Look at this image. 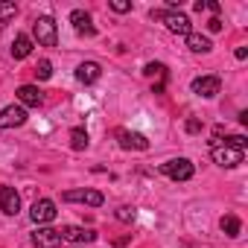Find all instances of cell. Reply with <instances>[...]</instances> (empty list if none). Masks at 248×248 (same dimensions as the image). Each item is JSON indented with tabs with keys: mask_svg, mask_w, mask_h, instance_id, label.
<instances>
[{
	"mask_svg": "<svg viewBox=\"0 0 248 248\" xmlns=\"http://www.w3.org/2000/svg\"><path fill=\"white\" fill-rule=\"evenodd\" d=\"M70 146H73L76 152L88 149V132H85V129H73V132H70Z\"/></svg>",
	"mask_w": 248,
	"mask_h": 248,
	"instance_id": "obj_20",
	"label": "cell"
},
{
	"mask_svg": "<svg viewBox=\"0 0 248 248\" xmlns=\"http://www.w3.org/2000/svg\"><path fill=\"white\" fill-rule=\"evenodd\" d=\"M187 47H190L193 53H210V50H213L210 38H207V35H199V32H190V35H187Z\"/></svg>",
	"mask_w": 248,
	"mask_h": 248,
	"instance_id": "obj_16",
	"label": "cell"
},
{
	"mask_svg": "<svg viewBox=\"0 0 248 248\" xmlns=\"http://www.w3.org/2000/svg\"><path fill=\"white\" fill-rule=\"evenodd\" d=\"M0 210H3L6 216H15L21 210V196L15 193V187H0Z\"/></svg>",
	"mask_w": 248,
	"mask_h": 248,
	"instance_id": "obj_11",
	"label": "cell"
},
{
	"mask_svg": "<svg viewBox=\"0 0 248 248\" xmlns=\"http://www.w3.org/2000/svg\"><path fill=\"white\" fill-rule=\"evenodd\" d=\"M27 123V108L24 105H6L0 111V129H18Z\"/></svg>",
	"mask_w": 248,
	"mask_h": 248,
	"instance_id": "obj_4",
	"label": "cell"
},
{
	"mask_svg": "<svg viewBox=\"0 0 248 248\" xmlns=\"http://www.w3.org/2000/svg\"><path fill=\"white\" fill-rule=\"evenodd\" d=\"M143 73H146V76H164V73H167V67H164L161 62H149V64L143 67Z\"/></svg>",
	"mask_w": 248,
	"mask_h": 248,
	"instance_id": "obj_23",
	"label": "cell"
},
{
	"mask_svg": "<svg viewBox=\"0 0 248 248\" xmlns=\"http://www.w3.org/2000/svg\"><path fill=\"white\" fill-rule=\"evenodd\" d=\"M117 219H120V222H135V210H132V207H120V210H117Z\"/></svg>",
	"mask_w": 248,
	"mask_h": 248,
	"instance_id": "obj_24",
	"label": "cell"
},
{
	"mask_svg": "<svg viewBox=\"0 0 248 248\" xmlns=\"http://www.w3.org/2000/svg\"><path fill=\"white\" fill-rule=\"evenodd\" d=\"M219 88H222V79H219V76H199V79L193 82V93H199V96H204V99L216 96Z\"/></svg>",
	"mask_w": 248,
	"mask_h": 248,
	"instance_id": "obj_10",
	"label": "cell"
},
{
	"mask_svg": "<svg viewBox=\"0 0 248 248\" xmlns=\"http://www.w3.org/2000/svg\"><path fill=\"white\" fill-rule=\"evenodd\" d=\"M233 56L242 62V59H248V50H245V47H236V53H233Z\"/></svg>",
	"mask_w": 248,
	"mask_h": 248,
	"instance_id": "obj_28",
	"label": "cell"
},
{
	"mask_svg": "<svg viewBox=\"0 0 248 248\" xmlns=\"http://www.w3.org/2000/svg\"><path fill=\"white\" fill-rule=\"evenodd\" d=\"M207 30H210V32H219V30H222V21H219V18H210V21H207Z\"/></svg>",
	"mask_w": 248,
	"mask_h": 248,
	"instance_id": "obj_27",
	"label": "cell"
},
{
	"mask_svg": "<svg viewBox=\"0 0 248 248\" xmlns=\"http://www.w3.org/2000/svg\"><path fill=\"white\" fill-rule=\"evenodd\" d=\"M99 76H102V67H99L96 62H82V64L76 67V79H79L82 85H93Z\"/></svg>",
	"mask_w": 248,
	"mask_h": 248,
	"instance_id": "obj_15",
	"label": "cell"
},
{
	"mask_svg": "<svg viewBox=\"0 0 248 248\" xmlns=\"http://www.w3.org/2000/svg\"><path fill=\"white\" fill-rule=\"evenodd\" d=\"M219 228L225 231V236H239V231H242V222H239L233 213H228V216H222V219H219Z\"/></svg>",
	"mask_w": 248,
	"mask_h": 248,
	"instance_id": "obj_18",
	"label": "cell"
},
{
	"mask_svg": "<svg viewBox=\"0 0 248 248\" xmlns=\"http://www.w3.org/2000/svg\"><path fill=\"white\" fill-rule=\"evenodd\" d=\"M18 105H24V108H38V105H44V93H41L35 85H21V88H18Z\"/></svg>",
	"mask_w": 248,
	"mask_h": 248,
	"instance_id": "obj_12",
	"label": "cell"
},
{
	"mask_svg": "<svg viewBox=\"0 0 248 248\" xmlns=\"http://www.w3.org/2000/svg\"><path fill=\"white\" fill-rule=\"evenodd\" d=\"M30 53H32V38L30 35H18L15 44H12V56L15 59H27Z\"/></svg>",
	"mask_w": 248,
	"mask_h": 248,
	"instance_id": "obj_17",
	"label": "cell"
},
{
	"mask_svg": "<svg viewBox=\"0 0 248 248\" xmlns=\"http://www.w3.org/2000/svg\"><path fill=\"white\" fill-rule=\"evenodd\" d=\"M56 202H50V199H38L35 204H32V210H30V219L35 222V225H47V222H53L56 219Z\"/></svg>",
	"mask_w": 248,
	"mask_h": 248,
	"instance_id": "obj_5",
	"label": "cell"
},
{
	"mask_svg": "<svg viewBox=\"0 0 248 248\" xmlns=\"http://www.w3.org/2000/svg\"><path fill=\"white\" fill-rule=\"evenodd\" d=\"M111 9H114V12H129L132 3H126V0H111Z\"/></svg>",
	"mask_w": 248,
	"mask_h": 248,
	"instance_id": "obj_26",
	"label": "cell"
},
{
	"mask_svg": "<svg viewBox=\"0 0 248 248\" xmlns=\"http://www.w3.org/2000/svg\"><path fill=\"white\" fill-rule=\"evenodd\" d=\"M70 24H73V30H76L79 35H93V32H96L91 15H88L85 9H73V12H70Z\"/></svg>",
	"mask_w": 248,
	"mask_h": 248,
	"instance_id": "obj_14",
	"label": "cell"
},
{
	"mask_svg": "<svg viewBox=\"0 0 248 248\" xmlns=\"http://www.w3.org/2000/svg\"><path fill=\"white\" fill-rule=\"evenodd\" d=\"M32 242H35V248H59L62 245V233L56 228H38L32 233Z\"/></svg>",
	"mask_w": 248,
	"mask_h": 248,
	"instance_id": "obj_13",
	"label": "cell"
},
{
	"mask_svg": "<svg viewBox=\"0 0 248 248\" xmlns=\"http://www.w3.org/2000/svg\"><path fill=\"white\" fill-rule=\"evenodd\" d=\"M117 140H120L123 149H138V152L149 149V140L138 132H129V129H117Z\"/></svg>",
	"mask_w": 248,
	"mask_h": 248,
	"instance_id": "obj_9",
	"label": "cell"
},
{
	"mask_svg": "<svg viewBox=\"0 0 248 248\" xmlns=\"http://www.w3.org/2000/svg\"><path fill=\"white\" fill-rule=\"evenodd\" d=\"M161 172H164L167 178H172V181H190L193 172H196V167H193L187 158H172V161L161 164Z\"/></svg>",
	"mask_w": 248,
	"mask_h": 248,
	"instance_id": "obj_3",
	"label": "cell"
},
{
	"mask_svg": "<svg viewBox=\"0 0 248 248\" xmlns=\"http://www.w3.org/2000/svg\"><path fill=\"white\" fill-rule=\"evenodd\" d=\"M245 143H248V140H245L242 135H228V138L222 140V146H231V149H242V152H245Z\"/></svg>",
	"mask_w": 248,
	"mask_h": 248,
	"instance_id": "obj_21",
	"label": "cell"
},
{
	"mask_svg": "<svg viewBox=\"0 0 248 248\" xmlns=\"http://www.w3.org/2000/svg\"><path fill=\"white\" fill-rule=\"evenodd\" d=\"M152 18L164 21L167 30L175 32V35H190V18L181 15V12H175V9H152Z\"/></svg>",
	"mask_w": 248,
	"mask_h": 248,
	"instance_id": "obj_1",
	"label": "cell"
},
{
	"mask_svg": "<svg viewBox=\"0 0 248 248\" xmlns=\"http://www.w3.org/2000/svg\"><path fill=\"white\" fill-rule=\"evenodd\" d=\"M62 199L64 202H82V204H91V207H99L105 202V196L99 190H67V193H62Z\"/></svg>",
	"mask_w": 248,
	"mask_h": 248,
	"instance_id": "obj_7",
	"label": "cell"
},
{
	"mask_svg": "<svg viewBox=\"0 0 248 248\" xmlns=\"http://www.w3.org/2000/svg\"><path fill=\"white\" fill-rule=\"evenodd\" d=\"M59 233H62V242H93L96 239V231L79 228V225H64Z\"/></svg>",
	"mask_w": 248,
	"mask_h": 248,
	"instance_id": "obj_8",
	"label": "cell"
},
{
	"mask_svg": "<svg viewBox=\"0 0 248 248\" xmlns=\"http://www.w3.org/2000/svg\"><path fill=\"white\" fill-rule=\"evenodd\" d=\"M35 76H38L41 82H44V79H50V76H53V64H50L47 59H41V62H38V67H35Z\"/></svg>",
	"mask_w": 248,
	"mask_h": 248,
	"instance_id": "obj_22",
	"label": "cell"
},
{
	"mask_svg": "<svg viewBox=\"0 0 248 248\" xmlns=\"http://www.w3.org/2000/svg\"><path fill=\"white\" fill-rule=\"evenodd\" d=\"M184 129H187L190 135H199V132H202V120H187V123H184Z\"/></svg>",
	"mask_w": 248,
	"mask_h": 248,
	"instance_id": "obj_25",
	"label": "cell"
},
{
	"mask_svg": "<svg viewBox=\"0 0 248 248\" xmlns=\"http://www.w3.org/2000/svg\"><path fill=\"white\" fill-rule=\"evenodd\" d=\"M32 32H35V41H38V44H44V47H56V44H59L56 21H53L50 15H41V18H35V24H32Z\"/></svg>",
	"mask_w": 248,
	"mask_h": 248,
	"instance_id": "obj_2",
	"label": "cell"
},
{
	"mask_svg": "<svg viewBox=\"0 0 248 248\" xmlns=\"http://www.w3.org/2000/svg\"><path fill=\"white\" fill-rule=\"evenodd\" d=\"M15 15H18V6L9 3V0H0V27H6Z\"/></svg>",
	"mask_w": 248,
	"mask_h": 248,
	"instance_id": "obj_19",
	"label": "cell"
},
{
	"mask_svg": "<svg viewBox=\"0 0 248 248\" xmlns=\"http://www.w3.org/2000/svg\"><path fill=\"white\" fill-rule=\"evenodd\" d=\"M242 158H245V152L242 149H231V146H213V161L219 164V167H239L242 164Z\"/></svg>",
	"mask_w": 248,
	"mask_h": 248,
	"instance_id": "obj_6",
	"label": "cell"
}]
</instances>
